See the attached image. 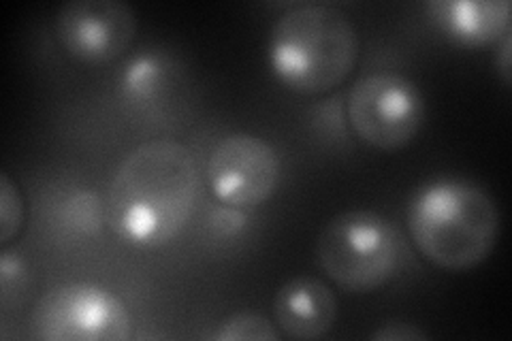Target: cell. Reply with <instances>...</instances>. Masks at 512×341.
Segmentation results:
<instances>
[{"mask_svg":"<svg viewBox=\"0 0 512 341\" xmlns=\"http://www.w3.org/2000/svg\"><path fill=\"white\" fill-rule=\"evenodd\" d=\"M199 184L197 160L180 141L152 139L137 145L109 184L111 231L133 246H165L195 211Z\"/></svg>","mask_w":512,"mask_h":341,"instance_id":"1","label":"cell"},{"mask_svg":"<svg viewBox=\"0 0 512 341\" xmlns=\"http://www.w3.org/2000/svg\"><path fill=\"white\" fill-rule=\"evenodd\" d=\"M408 231L429 263L448 271L487 261L500 237V209L474 182L446 177L414 192Z\"/></svg>","mask_w":512,"mask_h":341,"instance_id":"2","label":"cell"},{"mask_svg":"<svg viewBox=\"0 0 512 341\" xmlns=\"http://www.w3.org/2000/svg\"><path fill=\"white\" fill-rule=\"evenodd\" d=\"M269 67L297 94L338 88L359 60V35L348 15L327 3H299L269 32Z\"/></svg>","mask_w":512,"mask_h":341,"instance_id":"3","label":"cell"},{"mask_svg":"<svg viewBox=\"0 0 512 341\" xmlns=\"http://www.w3.org/2000/svg\"><path fill=\"white\" fill-rule=\"evenodd\" d=\"M318 267L346 292H374L399 263L395 226L376 211L352 209L331 218L316 241Z\"/></svg>","mask_w":512,"mask_h":341,"instance_id":"4","label":"cell"},{"mask_svg":"<svg viewBox=\"0 0 512 341\" xmlns=\"http://www.w3.org/2000/svg\"><path fill=\"white\" fill-rule=\"evenodd\" d=\"M30 335L43 341H124L131 314L114 292L96 284H64L39 299Z\"/></svg>","mask_w":512,"mask_h":341,"instance_id":"5","label":"cell"},{"mask_svg":"<svg viewBox=\"0 0 512 341\" xmlns=\"http://www.w3.org/2000/svg\"><path fill=\"white\" fill-rule=\"evenodd\" d=\"M348 124L372 148H404L425 122V101L414 81L393 71L361 77L348 94Z\"/></svg>","mask_w":512,"mask_h":341,"instance_id":"6","label":"cell"},{"mask_svg":"<svg viewBox=\"0 0 512 341\" xmlns=\"http://www.w3.org/2000/svg\"><path fill=\"white\" fill-rule=\"evenodd\" d=\"M207 182L216 199L233 207L265 203L280 182V156L265 139L235 133L216 143L207 160Z\"/></svg>","mask_w":512,"mask_h":341,"instance_id":"7","label":"cell"},{"mask_svg":"<svg viewBox=\"0 0 512 341\" xmlns=\"http://www.w3.org/2000/svg\"><path fill=\"white\" fill-rule=\"evenodd\" d=\"M135 32V13L120 0H71L56 15L60 47L86 64L118 60L131 47Z\"/></svg>","mask_w":512,"mask_h":341,"instance_id":"8","label":"cell"},{"mask_svg":"<svg viewBox=\"0 0 512 341\" xmlns=\"http://www.w3.org/2000/svg\"><path fill=\"white\" fill-rule=\"evenodd\" d=\"M338 316L333 290L312 275H297L280 286L274 299V318L291 339L325 337Z\"/></svg>","mask_w":512,"mask_h":341,"instance_id":"9","label":"cell"},{"mask_svg":"<svg viewBox=\"0 0 512 341\" xmlns=\"http://www.w3.org/2000/svg\"><path fill=\"white\" fill-rule=\"evenodd\" d=\"M427 9L448 37L466 47L498 43L510 32L508 0H434Z\"/></svg>","mask_w":512,"mask_h":341,"instance_id":"10","label":"cell"},{"mask_svg":"<svg viewBox=\"0 0 512 341\" xmlns=\"http://www.w3.org/2000/svg\"><path fill=\"white\" fill-rule=\"evenodd\" d=\"M165 81V64L154 54H141L122 71L120 86L126 96L146 101L160 90Z\"/></svg>","mask_w":512,"mask_h":341,"instance_id":"11","label":"cell"},{"mask_svg":"<svg viewBox=\"0 0 512 341\" xmlns=\"http://www.w3.org/2000/svg\"><path fill=\"white\" fill-rule=\"evenodd\" d=\"M214 337L218 341H278L280 333L261 314L237 312L218 324Z\"/></svg>","mask_w":512,"mask_h":341,"instance_id":"12","label":"cell"},{"mask_svg":"<svg viewBox=\"0 0 512 341\" xmlns=\"http://www.w3.org/2000/svg\"><path fill=\"white\" fill-rule=\"evenodd\" d=\"M24 222L22 194L11 182L7 171L0 173V243H7L20 233Z\"/></svg>","mask_w":512,"mask_h":341,"instance_id":"13","label":"cell"},{"mask_svg":"<svg viewBox=\"0 0 512 341\" xmlns=\"http://www.w3.org/2000/svg\"><path fill=\"white\" fill-rule=\"evenodd\" d=\"M71 226L86 233H96L101 226L99 199L92 192H77L67 207Z\"/></svg>","mask_w":512,"mask_h":341,"instance_id":"14","label":"cell"},{"mask_svg":"<svg viewBox=\"0 0 512 341\" xmlns=\"http://www.w3.org/2000/svg\"><path fill=\"white\" fill-rule=\"evenodd\" d=\"M0 282H3V303H9L11 292H22L26 288V269L22 258L9 250L0 254Z\"/></svg>","mask_w":512,"mask_h":341,"instance_id":"15","label":"cell"},{"mask_svg":"<svg viewBox=\"0 0 512 341\" xmlns=\"http://www.w3.org/2000/svg\"><path fill=\"white\" fill-rule=\"evenodd\" d=\"M370 337L376 341H421L427 339V333L416 327V324L395 320L382 324V327L376 329Z\"/></svg>","mask_w":512,"mask_h":341,"instance_id":"16","label":"cell"},{"mask_svg":"<svg viewBox=\"0 0 512 341\" xmlns=\"http://www.w3.org/2000/svg\"><path fill=\"white\" fill-rule=\"evenodd\" d=\"M244 214L239 211V207L233 209H218L216 214L212 216V229L222 233V235H233L244 226Z\"/></svg>","mask_w":512,"mask_h":341,"instance_id":"17","label":"cell"},{"mask_svg":"<svg viewBox=\"0 0 512 341\" xmlns=\"http://www.w3.org/2000/svg\"><path fill=\"white\" fill-rule=\"evenodd\" d=\"M500 71L504 75L506 84H510V32L502 39V50H500Z\"/></svg>","mask_w":512,"mask_h":341,"instance_id":"18","label":"cell"}]
</instances>
